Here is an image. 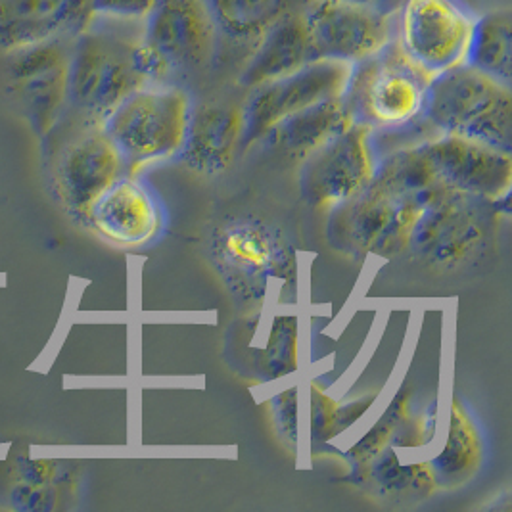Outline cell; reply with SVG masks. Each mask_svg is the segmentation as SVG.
<instances>
[{"label": "cell", "instance_id": "obj_20", "mask_svg": "<svg viewBox=\"0 0 512 512\" xmlns=\"http://www.w3.org/2000/svg\"><path fill=\"white\" fill-rule=\"evenodd\" d=\"M353 123L342 96L315 104L300 114L286 117L267 131L256 144L284 162L302 163L326 140L332 139Z\"/></svg>", "mask_w": 512, "mask_h": 512}, {"label": "cell", "instance_id": "obj_9", "mask_svg": "<svg viewBox=\"0 0 512 512\" xmlns=\"http://www.w3.org/2000/svg\"><path fill=\"white\" fill-rule=\"evenodd\" d=\"M73 39L0 52V87L39 137L58 125L68 106Z\"/></svg>", "mask_w": 512, "mask_h": 512}, {"label": "cell", "instance_id": "obj_26", "mask_svg": "<svg viewBox=\"0 0 512 512\" xmlns=\"http://www.w3.org/2000/svg\"><path fill=\"white\" fill-rule=\"evenodd\" d=\"M376 394L355 399L346 405H340L326 396L325 392L311 384V430L313 438L319 442H328L336 438L340 432L350 428L374 401Z\"/></svg>", "mask_w": 512, "mask_h": 512}, {"label": "cell", "instance_id": "obj_10", "mask_svg": "<svg viewBox=\"0 0 512 512\" xmlns=\"http://www.w3.org/2000/svg\"><path fill=\"white\" fill-rule=\"evenodd\" d=\"M474 16L457 0H403L396 41L420 70L436 77L465 64Z\"/></svg>", "mask_w": 512, "mask_h": 512}, {"label": "cell", "instance_id": "obj_23", "mask_svg": "<svg viewBox=\"0 0 512 512\" xmlns=\"http://www.w3.org/2000/svg\"><path fill=\"white\" fill-rule=\"evenodd\" d=\"M465 64L511 85L512 14L509 8H495L474 18Z\"/></svg>", "mask_w": 512, "mask_h": 512}, {"label": "cell", "instance_id": "obj_30", "mask_svg": "<svg viewBox=\"0 0 512 512\" xmlns=\"http://www.w3.org/2000/svg\"><path fill=\"white\" fill-rule=\"evenodd\" d=\"M346 2H355V4H363V6H371L376 10L388 12V14H396L403 0H346Z\"/></svg>", "mask_w": 512, "mask_h": 512}, {"label": "cell", "instance_id": "obj_4", "mask_svg": "<svg viewBox=\"0 0 512 512\" xmlns=\"http://www.w3.org/2000/svg\"><path fill=\"white\" fill-rule=\"evenodd\" d=\"M420 117L436 131L511 152V85L461 64L430 81Z\"/></svg>", "mask_w": 512, "mask_h": 512}, {"label": "cell", "instance_id": "obj_16", "mask_svg": "<svg viewBox=\"0 0 512 512\" xmlns=\"http://www.w3.org/2000/svg\"><path fill=\"white\" fill-rule=\"evenodd\" d=\"M94 231L123 248H140L163 231L165 217L158 194L139 175H123L89 211Z\"/></svg>", "mask_w": 512, "mask_h": 512}, {"label": "cell", "instance_id": "obj_22", "mask_svg": "<svg viewBox=\"0 0 512 512\" xmlns=\"http://www.w3.org/2000/svg\"><path fill=\"white\" fill-rule=\"evenodd\" d=\"M223 41L246 48V60L263 35L294 12L296 0H208Z\"/></svg>", "mask_w": 512, "mask_h": 512}, {"label": "cell", "instance_id": "obj_3", "mask_svg": "<svg viewBox=\"0 0 512 512\" xmlns=\"http://www.w3.org/2000/svg\"><path fill=\"white\" fill-rule=\"evenodd\" d=\"M211 259L234 300L259 309L273 292L296 284V256L286 238L259 219H233L211 238Z\"/></svg>", "mask_w": 512, "mask_h": 512}, {"label": "cell", "instance_id": "obj_1", "mask_svg": "<svg viewBox=\"0 0 512 512\" xmlns=\"http://www.w3.org/2000/svg\"><path fill=\"white\" fill-rule=\"evenodd\" d=\"M436 188L407 192L374 173L367 187L330 211L326 238L332 248L351 256H401L407 252L420 211Z\"/></svg>", "mask_w": 512, "mask_h": 512}, {"label": "cell", "instance_id": "obj_12", "mask_svg": "<svg viewBox=\"0 0 512 512\" xmlns=\"http://www.w3.org/2000/svg\"><path fill=\"white\" fill-rule=\"evenodd\" d=\"M373 129L351 123L300 163V188L315 210L332 211L373 181Z\"/></svg>", "mask_w": 512, "mask_h": 512}, {"label": "cell", "instance_id": "obj_11", "mask_svg": "<svg viewBox=\"0 0 512 512\" xmlns=\"http://www.w3.org/2000/svg\"><path fill=\"white\" fill-rule=\"evenodd\" d=\"M396 14L346 0H311L303 18L313 62L355 64L373 56L396 39Z\"/></svg>", "mask_w": 512, "mask_h": 512}, {"label": "cell", "instance_id": "obj_2", "mask_svg": "<svg viewBox=\"0 0 512 512\" xmlns=\"http://www.w3.org/2000/svg\"><path fill=\"white\" fill-rule=\"evenodd\" d=\"M139 37H125L93 18L73 39L64 119L104 125L129 94L146 85L133 62V47Z\"/></svg>", "mask_w": 512, "mask_h": 512}, {"label": "cell", "instance_id": "obj_19", "mask_svg": "<svg viewBox=\"0 0 512 512\" xmlns=\"http://www.w3.org/2000/svg\"><path fill=\"white\" fill-rule=\"evenodd\" d=\"M311 45L303 10H294L271 27L244 62L238 85L256 89L311 64Z\"/></svg>", "mask_w": 512, "mask_h": 512}, {"label": "cell", "instance_id": "obj_27", "mask_svg": "<svg viewBox=\"0 0 512 512\" xmlns=\"http://www.w3.org/2000/svg\"><path fill=\"white\" fill-rule=\"evenodd\" d=\"M296 342V319L277 317L269 336V344L259 359V371L265 378H280L298 369Z\"/></svg>", "mask_w": 512, "mask_h": 512}, {"label": "cell", "instance_id": "obj_21", "mask_svg": "<svg viewBox=\"0 0 512 512\" xmlns=\"http://www.w3.org/2000/svg\"><path fill=\"white\" fill-rule=\"evenodd\" d=\"M484 463V438L476 420L459 397H453L449 432L442 453L430 461L438 488L455 489L468 484Z\"/></svg>", "mask_w": 512, "mask_h": 512}, {"label": "cell", "instance_id": "obj_28", "mask_svg": "<svg viewBox=\"0 0 512 512\" xmlns=\"http://www.w3.org/2000/svg\"><path fill=\"white\" fill-rule=\"evenodd\" d=\"M160 0H93L94 18L144 24Z\"/></svg>", "mask_w": 512, "mask_h": 512}, {"label": "cell", "instance_id": "obj_8", "mask_svg": "<svg viewBox=\"0 0 512 512\" xmlns=\"http://www.w3.org/2000/svg\"><path fill=\"white\" fill-rule=\"evenodd\" d=\"M432 79L392 39L373 56L351 64L342 102L353 123L373 131L396 129L419 119Z\"/></svg>", "mask_w": 512, "mask_h": 512}, {"label": "cell", "instance_id": "obj_7", "mask_svg": "<svg viewBox=\"0 0 512 512\" xmlns=\"http://www.w3.org/2000/svg\"><path fill=\"white\" fill-rule=\"evenodd\" d=\"M192 104L185 89L162 83L140 87L117 106L102 127L116 142L129 175H137L148 163L181 154Z\"/></svg>", "mask_w": 512, "mask_h": 512}, {"label": "cell", "instance_id": "obj_15", "mask_svg": "<svg viewBox=\"0 0 512 512\" xmlns=\"http://www.w3.org/2000/svg\"><path fill=\"white\" fill-rule=\"evenodd\" d=\"M142 39L160 52L171 73L208 70L221 56L208 0H160L142 24Z\"/></svg>", "mask_w": 512, "mask_h": 512}, {"label": "cell", "instance_id": "obj_17", "mask_svg": "<svg viewBox=\"0 0 512 512\" xmlns=\"http://www.w3.org/2000/svg\"><path fill=\"white\" fill-rule=\"evenodd\" d=\"M93 18V0H0V52L75 39Z\"/></svg>", "mask_w": 512, "mask_h": 512}, {"label": "cell", "instance_id": "obj_24", "mask_svg": "<svg viewBox=\"0 0 512 512\" xmlns=\"http://www.w3.org/2000/svg\"><path fill=\"white\" fill-rule=\"evenodd\" d=\"M365 474L384 495L396 497V499L422 501L432 497L438 489L432 465L430 463L401 465L394 451V445H388L373 463L359 474V480Z\"/></svg>", "mask_w": 512, "mask_h": 512}, {"label": "cell", "instance_id": "obj_13", "mask_svg": "<svg viewBox=\"0 0 512 512\" xmlns=\"http://www.w3.org/2000/svg\"><path fill=\"white\" fill-rule=\"evenodd\" d=\"M351 64L317 60L286 77L263 83L242 102L244 106V137L242 146L250 148L267 131L286 117L340 98L350 77Z\"/></svg>", "mask_w": 512, "mask_h": 512}, {"label": "cell", "instance_id": "obj_14", "mask_svg": "<svg viewBox=\"0 0 512 512\" xmlns=\"http://www.w3.org/2000/svg\"><path fill=\"white\" fill-rule=\"evenodd\" d=\"M420 154L438 183L491 204L509 200L511 152L484 140L436 135L419 144Z\"/></svg>", "mask_w": 512, "mask_h": 512}, {"label": "cell", "instance_id": "obj_29", "mask_svg": "<svg viewBox=\"0 0 512 512\" xmlns=\"http://www.w3.org/2000/svg\"><path fill=\"white\" fill-rule=\"evenodd\" d=\"M298 392L296 388L286 390L273 399V420L277 426L280 440L290 445L298 442Z\"/></svg>", "mask_w": 512, "mask_h": 512}, {"label": "cell", "instance_id": "obj_25", "mask_svg": "<svg viewBox=\"0 0 512 512\" xmlns=\"http://www.w3.org/2000/svg\"><path fill=\"white\" fill-rule=\"evenodd\" d=\"M411 396H413L411 388L403 386L394 397L392 405L369 430V434L351 447L348 457L353 468L359 470V474L371 465L388 445H392L399 424L411 415Z\"/></svg>", "mask_w": 512, "mask_h": 512}, {"label": "cell", "instance_id": "obj_5", "mask_svg": "<svg viewBox=\"0 0 512 512\" xmlns=\"http://www.w3.org/2000/svg\"><path fill=\"white\" fill-rule=\"evenodd\" d=\"M45 139L50 187L73 217L87 221L94 202L129 173L125 158L102 125L62 117Z\"/></svg>", "mask_w": 512, "mask_h": 512}, {"label": "cell", "instance_id": "obj_18", "mask_svg": "<svg viewBox=\"0 0 512 512\" xmlns=\"http://www.w3.org/2000/svg\"><path fill=\"white\" fill-rule=\"evenodd\" d=\"M242 137V104L221 100L192 104L187 140L177 160L196 175L215 177L233 163Z\"/></svg>", "mask_w": 512, "mask_h": 512}, {"label": "cell", "instance_id": "obj_6", "mask_svg": "<svg viewBox=\"0 0 512 512\" xmlns=\"http://www.w3.org/2000/svg\"><path fill=\"white\" fill-rule=\"evenodd\" d=\"M497 219V204L442 185L420 211L407 252L436 273L457 271L482 256Z\"/></svg>", "mask_w": 512, "mask_h": 512}]
</instances>
